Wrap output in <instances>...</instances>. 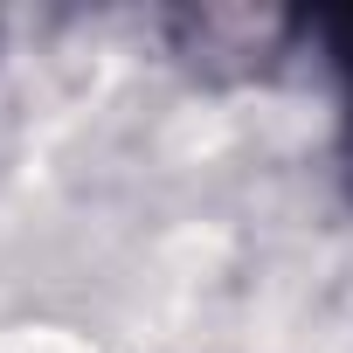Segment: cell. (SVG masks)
I'll list each match as a JSON object with an SVG mask.
<instances>
[{"instance_id":"1","label":"cell","mask_w":353,"mask_h":353,"mask_svg":"<svg viewBox=\"0 0 353 353\" xmlns=\"http://www.w3.org/2000/svg\"><path fill=\"white\" fill-rule=\"evenodd\" d=\"M291 42H298V14H284V8L222 0V8H181L173 14V56H188V70L208 77V83L263 77Z\"/></svg>"},{"instance_id":"2","label":"cell","mask_w":353,"mask_h":353,"mask_svg":"<svg viewBox=\"0 0 353 353\" xmlns=\"http://www.w3.org/2000/svg\"><path fill=\"white\" fill-rule=\"evenodd\" d=\"M0 49H8V14H0Z\"/></svg>"}]
</instances>
